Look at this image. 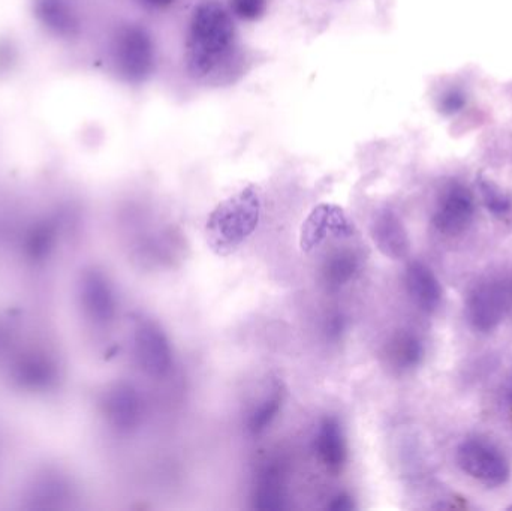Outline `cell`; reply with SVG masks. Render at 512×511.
Segmentation results:
<instances>
[{"mask_svg":"<svg viewBox=\"0 0 512 511\" xmlns=\"http://www.w3.org/2000/svg\"><path fill=\"white\" fill-rule=\"evenodd\" d=\"M239 44L233 15L218 0H204L189 23L185 62L198 81H218L233 74Z\"/></svg>","mask_w":512,"mask_h":511,"instance_id":"cell-1","label":"cell"},{"mask_svg":"<svg viewBox=\"0 0 512 511\" xmlns=\"http://www.w3.org/2000/svg\"><path fill=\"white\" fill-rule=\"evenodd\" d=\"M261 212V192L254 185L222 201L207 219L206 239L210 249L219 257L234 254L255 233Z\"/></svg>","mask_w":512,"mask_h":511,"instance_id":"cell-2","label":"cell"},{"mask_svg":"<svg viewBox=\"0 0 512 511\" xmlns=\"http://www.w3.org/2000/svg\"><path fill=\"white\" fill-rule=\"evenodd\" d=\"M512 311V272L484 276L469 291L466 317L477 332L495 330Z\"/></svg>","mask_w":512,"mask_h":511,"instance_id":"cell-3","label":"cell"},{"mask_svg":"<svg viewBox=\"0 0 512 511\" xmlns=\"http://www.w3.org/2000/svg\"><path fill=\"white\" fill-rule=\"evenodd\" d=\"M111 57L117 74L132 84L144 83L156 65L152 33L138 23L122 24L114 32Z\"/></svg>","mask_w":512,"mask_h":511,"instance_id":"cell-4","label":"cell"},{"mask_svg":"<svg viewBox=\"0 0 512 511\" xmlns=\"http://www.w3.org/2000/svg\"><path fill=\"white\" fill-rule=\"evenodd\" d=\"M457 464L468 476L487 488L504 485L510 479L511 468L507 456L492 441L469 438L457 449Z\"/></svg>","mask_w":512,"mask_h":511,"instance_id":"cell-5","label":"cell"},{"mask_svg":"<svg viewBox=\"0 0 512 511\" xmlns=\"http://www.w3.org/2000/svg\"><path fill=\"white\" fill-rule=\"evenodd\" d=\"M135 357L141 371L162 378L171 371L173 351L164 330L152 321H141L134 332Z\"/></svg>","mask_w":512,"mask_h":511,"instance_id":"cell-6","label":"cell"},{"mask_svg":"<svg viewBox=\"0 0 512 511\" xmlns=\"http://www.w3.org/2000/svg\"><path fill=\"white\" fill-rule=\"evenodd\" d=\"M475 215L474 195L466 186L453 183L442 192L433 215V225L444 236H460L468 230Z\"/></svg>","mask_w":512,"mask_h":511,"instance_id":"cell-7","label":"cell"},{"mask_svg":"<svg viewBox=\"0 0 512 511\" xmlns=\"http://www.w3.org/2000/svg\"><path fill=\"white\" fill-rule=\"evenodd\" d=\"M354 234V224L343 209L334 204H319L301 227L300 246L304 252H310L328 237H351Z\"/></svg>","mask_w":512,"mask_h":511,"instance_id":"cell-8","label":"cell"},{"mask_svg":"<svg viewBox=\"0 0 512 511\" xmlns=\"http://www.w3.org/2000/svg\"><path fill=\"white\" fill-rule=\"evenodd\" d=\"M33 14L51 35L69 39L78 35L80 14L72 0H32Z\"/></svg>","mask_w":512,"mask_h":511,"instance_id":"cell-9","label":"cell"},{"mask_svg":"<svg viewBox=\"0 0 512 511\" xmlns=\"http://www.w3.org/2000/svg\"><path fill=\"white\" fill-rule=\"evenodd\" d=\"M315 453L327 473L339 476L348 459L345 434L336 417H325L315 437Z\"/></svg>","mask_w":512,"mask_h":511,"instance_id":"cell-10","label":"cell"},{"mask_svg":"<svg viewBox=\"0 0 512 511\" xmlns=\"http://www.w3.org/2000/svg\"><path fill=\"white\" fill-rule=\"evenodd\" d=\"M372 239L379 251L391 260H403L409 254V237L399 216L381 210L372 222Z\"/></svg>","mask_w":512,"mask_h":511,"instance_id":"cell-11","label":"cell"},{"mask_svg":"<svg viewBox=\"0 0 512 511\" xmlns=\"http://www.w3.org/2000/svg\"><path fill=\"white\" fill-rule=\"evenodd\" d=\"M406 290L412 302L426 312L438 311L442 302V288L429 266L421 261H412L405 273Z\"/></svg>","mask_w":512,"mask_h":511,"instance_id":"cell-12","label":"cell"},{"mask_svg":"<svg viewBox=\"0 0 512 511\" xmlns=\"http://www.w3.org/2000/svg\"><path fill=\"white\" fill-rule=\"evenodd\" d=\"M105 414L117 431H134L141 417L140 396L134 387L129 384L113 387L105 398Z\"/></svg>","mask_w":512,"mask_h":511,"instance_id":"cell-13","label":"cell"},{"mask_svg":"<svg viewBox=\"0 0 512 511\" xmlns=\"http://www.w3.org/2000/svg\"><path fill=\"white\" fill-rule=\"evenodd\" d=\"M385 360L399 374L418 368L423 362L424 345L415 333L399 330L385 345Z\"/></svg>","mask_w":512,"mask_h":511,"instance_id":"cell-14","label":"cell"},{"mask_svg":"<svg viewBox=\"0 0 512 511\" xmlns=\"http://www.w3.org/2000/svg\"><path fill=\"white\" fill-rule=\"evenodd\" d=\"M285 489H283L282 468L277 464L265 465L256 477L254 489V509L279 511L283 509Z\"/></svg>","mask_w":512,"mask_h":511,"instance_id":"cell-15","label":"cell"},{"mask_svg":"<svg viewBox=\"0 0 512 511\" xmlns=\"http://www.w3.org/2000/svg\"><path fill=\"white\" fill-rule=\"evenodd\" d=\"M360 270V258L351 251L339 252L328 258L322 269V279L328 290L336 291L348 285Z\"/></svg>","mask_w":512,"mask_h":511,"instance_id":"cell-16","label":"cell"},{"mask_svg":"<svg viewBox=\"0 0 512 511\" xmlns=\"http://www.w3.org/2000/svg\"><path fill=\"white\" fill-rule=\"evenodd\" d=\"M283 393L282 390L277 387L274 392H271L270 396L262 399L261 404L249 414L248 419V431L252 435H259L262 432L267 431L268 426L274 422L277 414H279L280 408H282Z\"/></svg>","mask_w":512,"mask_h":511,"instance_id":"cell-17","label":"cell"},{"mask_svg":"<svg viewBox=\"0 0 512 511\" xmlns=\"http://www.w3.org/2000/svg\"><path fill=\"white\" fill-rule=\"evenodd\" d=\"M481 195L487 209L496 216H505L511 210V200L504 191L490 180H481Z\"/></svg>","mask_w":512,"mask_h":511,"instance_id":"cell-18","label":"cell"},{"mask_svg":"<svg viewBox=\"0 0 512 511\" xmlns=\"http://www.w3.org/2000/svg\"><path fill=\"white\" fill-rule=\"evenodd\" d=\"M268 0H230L231 14L243 21H256L267 12Z\"/></svg>","mask_w":512,"mask_h":511,"instance_id":"cell-19","label":"cell"},{"mask_svg":"<svg viewBox=\"0 0 512 511\" xmlns=\"http://www.w3.org/2000/svg\"><path fill=\"white\" fill-rule=\"evenodd\" d=\"M465 105V95L459 90H451L445 93L444 98L441 99V108L444 113L453 114L462 110Z\"/></svg>","mask_w":512,"mask_h":511,"instance_id":"cell-20","label":"cell"},{"mask_svg":"<svg viewBox=\"0 0 512 511\" xmlns=\"http://www.w3.org/2000/svg\"><path fill=\"white\" fill-rule=\"evenodd\" d=\"M354 501L349 495L339 494L331 500L330 504H327L328 510L333 511H349L354 509Z\"/></svg>","mask_w":512,"mask_h":511,"instance_id":"cell-21","label":"cell"},{"mask_svg":"<svg viewBox=\"0 0 512 511\" xmlns=\"http://www.w3.org/2000/svg\"><path fill=\"white\" fill-rule=\"evenodd\" d=\"M15 60V50L9 44H0V69L9 68Z\"/></svg>","mask_w":512,"mask_h":511,"instance_id":"cell-22","label":"cell"},{"mask_svg":"<svg viewBox=\"0 0 512 511\" xmlns=\"http://www.w3.org/2000/svg\"><path fill=\"white\" fill-rule=\"evenodd\" d=\"M135 2L146 9H165L173 5L176 0H135Z\"/></svg>","mask_w":512,"mask_h":511,"instance_id":"cell-23","label":"cell"},{"mask_svg":"<svg viewBox=\"0 0 512 511\" xmlns=\"http://www.w3.org/2000/svg\"><path fill=\"white\" fill-rule=\"evenodd\" d=\"M328 330H330V335L334 336V338H337V336L340 335V333L343 332V320L340 317L333 318V320L330 321V326H328Z\"/></svg>","mask_w":512,"mask_h":511,"instance_id":"cell-24","label":"cell"},{"mask_svg":"<svg viewBox=\"0 0 512 511\" xmlns=\"http://www.w3.org/2000/svg\"><path fill=\"white\" fill-rule=\"evenodd\" d=\"M510 407H511V417H512V399H511Z\"/></svg>","mask_w":512,"mask_h":511,"instance_id":"cell-25","label":"cell"}]
</instances>
